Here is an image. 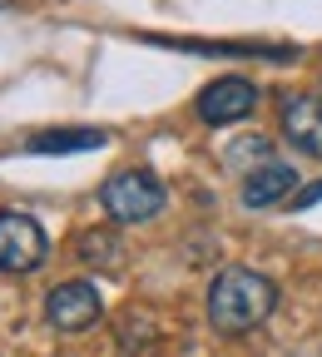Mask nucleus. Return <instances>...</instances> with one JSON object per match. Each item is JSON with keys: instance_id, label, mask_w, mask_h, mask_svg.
Masks as SVG:
<instances>
[{"instance_id": "obj_3", "label": "nucleus", "mask_w": 322, "mask_h": 357, "mask_svg": "<svg viewBox=\"0 0 322 357\" xmlns=\"http://www.w3.org/2000/svg\"><path fill=\"white\" fill-rule=\"evenodd\" d=\"M50 258V238L30 213H0V273H35Z\"/></svg>"}, {"instance_id": "obj_5", "label": "nucleus", "mask_w": 322, "mask_h": 357, "mask_svg": "<svg viewBox=\"0 0 322 357\" xmlns=\"http://www.w3.org/2000/svg\"><path fill=\"white\" fill-rule=\"evenodd\" d=\"M100 312H105L100 288H95V283H84V278H75V283H55L50 293H45V318H50L60 333H84V328H95Z\"/></svg>"}, {"instance_id": "obj_10", "label": "nucleus", "mask_w": 322, "mask_h": 357, "mask_svg": "<svg viewBox=\"0 0 322 357\" xmlns=\"http://www.w3.org/2000/svg\"><path fill=\"white\" fill-rule=\"evenodd\" d=\"M312 204H322V178H317V184H307V189H298V194H293V208H312Z\"/></svg>"}, {"instance_id": "obj_11", "label": "nucleus", "mask_w": 322, "mask_h": 357, "mask_svg": "<svg viewBox=\"0 0 322 357\" xmlns=\"http://www.w3.org/2000/svg\"><path fill=\"white\" fill-rule=\"evenodd\" d=\"M6 6H10V0H0V10H6Z\"/></svg>"}, {"instance_id": "obj_2", "label": "nucleus", "mask_w": 322, "mask_h": 357, "mask_svg": "<svg viewBox=\"0 0 322 357\" xmlns=\"http://www.w3.org/2000/svg\"><path fill=\"white\" fill-rule=\"evenodd\" d=\"M164 184L149 174V169H119L105 178V189H100V204L114 223H149L159 208H164Z\"/></svg>"}, {"instance_id": "obj_1", "label": "nucleus", "mask_w": 322, "mask_h": 357, "mask_svg": "<svg viewBox=\"0 0 322 357\" xmlns=\"http://www.w3.org/2000/svg\"><path fill=\"white\" fill-rule=\"evenodd\" d=\"M273 307H278V288H273V278L253 273V268H223L208 288V323L223 337L253 333L258 323H268Z\"/></svg>"}, {"instance_id": "obj_8", "label": "nucleus", "mask_w": 322, "mask_h": 357, "mask_svg": "<svg viewBox=\"0 0 322 357\" xmlns=\"http://www.w3.org/2000/svg\"><path fill=\"white\" fill-rule=\"evenodd\" d=\"M109 134L105 129H40L25 139L30 154H89V149H105Z\"/></svg>"}, {"instance_id": "obj_9", "label": "nucleus", "mask_w": 322, "mask_h": 357, "mask_svg": "<svg viewBox=\"0 0 322 357\" xmlns=\"http://www.w3.org/2000/svg\"><path fill=\"white\" fill-rule=\"evenodd\" d=\"M75 253H79V263H89V268H114V263L124 258V248H119V238H114L109 229H84V234L75 238Z\"/></svg>"}, {"instance_id": "obj_7", "label": "nucleus", "mask_w": 322, "mask_h": 357, "mask_svg": "<svg viewBox=\"0 0 322 357\" xmlns=\"http://www.w3.org/2000/svg\"><path fill=\"white\" fill-rule=\"evenodd\" d=\"M298 194V169L293 164H263L243 178V204L248 208H273Z\"/></svg>"}, {"instance_id": "obj_6", "label": "nucleus", "mask_w": 322, "mask_h": 357, "mask_svg": "<svg viewBox=\"0 0 322 357\" xmlns=\"http://www.w3.org/2000/svg\"><path fill=\"white\" fill-rule=\"evenodd\" d=\"M283 134L307 159H322V100L317 95H288L283 100Z\"/></svg>"}, {"instance_id": "obj_4", "label": "nucleus", "mask_w": 322, "mask_h": 357, "mask_svg": "<svg viewBox=\"0 0 322 357\" xmlns=\"http://www.w3.org/2000/svg\"><path fill=\"white\" fill-rule=\"evenodd\" d=\"M194 109H199L204 124H238V119H248L258 109V84L243 79V75H223V79H213V84L199 89V105Z\"/></svg>"}]
</instances>
